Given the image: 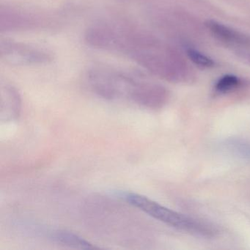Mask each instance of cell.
Segmentation results:
<instances>
[{
  "label": "cell",
  "mask_w": 250,
  "mask_h": 250,
  "mask_svg": "<svg viewBox=\"0 0 250 250\" xmlns=\"http://www.w3.org/2000/svg\"><path fill=\"white\" fill-rule=\"evenodd\" d=\"M238 55H239L240 58H243V59H244L247 63H249L250 65V51H238Z\"/></svg>",
  "instance_id": "cell-11"
},
{
  "label": "cell",
  "mask_w": 250,
  "mask_h": 250,
  "mask_svg": "<svg viewBox=\"0 0 250 250\" xmlns=\"http://www.w3.org/2000/svg\"><path fill=\"white\" fill-rule=\"evenodd\" d=\"M87 82L90 90L102 99L128 101L149 109H162L169 99L166 87L134 71L95 66L87 72Z\"/></svg>",
  "instance_id": "cell-1"
},
{
  "label": "cell",
  "mask_w": 250,
  "mask_h": 250,
  "mask_svg": "<svg viewBox=\"0 0 250 250\" xmlns=\"http://www.w3.org/2000/svg\"><path fill=\"white\" fill-rule=\"evenodd\" d=\"M241 84V80L236 76L225 75L218 80L215 89L218 93H226L239 87Z\"/></svg>",
  "instance_id": "cell-9"
},
{
  "label": "cell",
  "mask_w": 250,
  "mask_h": 250,
  "mask_svg": "<svg viewBox=\"0 0 250 250\" xmlns=\"http://www.w3.org/2000/svg\"><path fill=\"white\" fill-rule=\"evenodd\" d=\"M21 99L17 89L10 84H2L0 90V118L2 121H12L20 116Z\"/></svg>",
  "instance_id": "cell-5"
},
{
  "label": "cell",
  "mask_w": 250,
  "mask_h": 250,
  "mask_svg": "<svg viewBox=\"0 0 250 250\" xmlns=\"http://www.w3.org/2000/svg\"><path fill=\"white\" fill-rule=\"evenodd\" d=\"M224 150L238 159L250 161V141L244 139H226L222 143Z\"/></svg>",
  "instance_id": "cell-7"
},
{
  "label": "cell",
  "mask_w": 250,
  "mask_h": 250,
  "mask_svg": "<svg viewBox=\"0 0 250 250\" xmlns=\"http://www.w3.org/2000/svg\"><path fill=\"white\" fill-rule=\"evenodd\" d=\"M187 55L189 59L198 66L203 67V68H212L214 66L215 62L211 58L203 55V53L195 49L190 48L187 51Z\"/></svg>",
  "instance_id": "cell-10"
},
{
  "label": "cell",
  "mask_w": 250,
  "mask_h": 250,
  "mask_svg": "<svg viewBox=\"0 0 250 250\" xmlns=\"http://www.w3.org/2000/svg\"><path fill=\"white\" fill-rule=\"evenodd\" d=\"M51 238L58 244L74 247V248L84 249V250L93 248L90 242L86 241L80 235H77L74 232H69V231H55L52 234Z\"/></svg>",
  "instance_id": "cell-8"
},
{
  "label": "cell",
  "mask_w": 250,
  "mask_h": 250,
  "mask_svg": "<svg viewBox=\"0 0 250 250\" xmlns=\"http://www.w3.org/2000/svg\"><path fill=\"white\" fill-rule=\"evenodd\" d=\"M206 26L219 40L242 48H250V36L215 21H208Z\"/></svg>",
  "instance_id": "cell-6"
},
{
  "label": "cell",
  "mask_w": 250,
  "mask_h": 250,
  "mask_svg": "<svg viewBox=\"0 0 250 250\" xmlns=\"http://www.w3.org/2000/svg\"><path fill=\"white\" fill-rule=\"evenodd\" d=\"M51 24L49 17L37 11L8 5L0 8V30L2 32L38 30Z\"/></svg>",
  "instance_id": "cell-4"
},
{
  "label": "cell",
  "mask_w": 250,
  "mask_h": 250,
  "mask_svg": "<svg viewBox=\"0 0 250 250\" xmlns=\"http://www.w3.org/2000/svg\"><path fill=\"white\" fill-rule=\"evenodd\" d=\"M0 58L5 63L17 66L44 65L52 61V55L42 48L8 39H1Z\"/></svg>",
  "instance_id": "cell-3"
},
{
  "label": "cell",
  "mask_w": 250,
  "mask_h": 250,
  "mask_svg": "<svg viewBox=\"0 0 250 250\" xmlns=\"http://www.w3.org/2000/svg\"><path fill=\"white\" fill-rule=\"evenodd\" d=\"M121 197L151 217L177 229L203 237H212L216 233L215 229L206 224L171 210L141 194L123 192Z\"/></svg>",
  "instance_id": "cell-2"
}]
</instances>
